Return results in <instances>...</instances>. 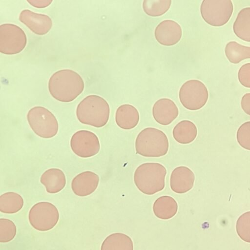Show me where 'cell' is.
I'll return each instance as SVG.
<instances>
[{
	"instance_id": "cell-1",
	"label": "cell",
	"mask_w": 250,
	"mask_h": 250,
	"mask_svg": "<svg viewBox=\"0 0 250 250\" xmlns=\"http://www.w3.org/2000/svg\"><path fill=\"white\" fill-rule=\"evenodd\" d=\"M83 81L77 72L70 69H62L55 72L48 82L51 96L62 102H70L83 91Z\"/></svg>"
},
{
	"instance_id": "cell-2",
	"label": "cell",
	"mask_w": 250,
	"mask_h": 250,
	"mask_svg": "<svg viewBox=\"0 0 250 250\" xmlns=\"http://www.w3.org/2000/svg\"><path fill=\"white\" fill-rule=\"evenodd\" d=\"M110 114L108 104L103 98L90 95L78 105L76 115L82 124L95 127H102L108 122Z\"/></svg>"
},
{
	"instance_id": "cell-3",
	"label": "cell",
	"mask_w": 250,
	"mask_h": 250,
	"mask_svg": "<svg viewBox=\"0 0 250 250\" xmlns=\"http://www.w3.org/2000/svg\"><path fill=\"white\" fill-rule=\"evenodd\" d=\"M166 174V167L160 163H144L135 171L134 183L142 193L153 195L164 188Z\"/></svg>"
},
{
	"instance_id": "cell-4",
	"label": "cell",
	"mask_w": 250,
	"mask_h": 250,
	"mask_svg": "<svg viewBox=\"0 0 250 250\" xmlns=\"http://www.w3.org/2000/svg\"><path fill=\"white\" fill-rule=\"evenodd\" d=\"M136 153L147 157H159L167 153L169 143L162 130L154 127L143 129L135 141Z\"/></svg>"
},
{
	"instance_id": "cell-5",
	"label": "cell",
	"mask_w": 250,
	"mask_h": 250,
	"mask_svg": "<svg viewBox=\"0 0 250 250\" xmlns=\"http://www.w3.org/2000/svg\"><path fill=\"white\" fill-rule=\"evenodd\" d=\"M28 124L33 131L43 138L55 136L58 131L57 120L49 110L42 106L32 108L27 115Z\"/></svg>"
},
{
	"instance_id": "cell-6",
	"label": "cell",
	"mask_w": 250,
	"mask_h": 250,
	"mask_svg": "<svg viewBox=\"0 0 250 250\" xmlns=\"http://www.w3.org/2000/svg\"><path fill=\"white\" fill-rule=\"evenodd\" d=\"M233 10L230 0H204L200 12L204 20L213 26H221L229 20Z\"/></svg>"
},
{
	"instance_id": "cell-7",
	"label": "cell",
	"mask_w": 250,
	"mask_h": 250,
	"mask_svg": "<svg viewBox=\"0 0 250 250\" xmlns=\"http://www.w3.org/2000/svg\"><path fill=\"white\" fill-rule=\"evenodd\" d=\"M179 97L182 104L190 110L202 108L208 98V92L203 83L198 80H190L181 87Z\"/></svg>"
},
{
	"instance_id": "cell-8",
	"label": "cell",
	"mask_w": 250,
	"mask_h": 250,
	"mask_svg": "<svg viewBox=\"0 0 250 250\" xmlns=\"http://www.w3.org/2000/svg\"><path fill=\"white\" fill-rule=\"evenodd\" d=\"M28 217L30 224L34 229L40 231H47L56 225L59 218V213L53 204L42 202L31 208Z\"/></svg>"
},
{
	"instance_id": "cell-9",
	"label": "cell",
	"mask_w": 250,
	"mask_h": 250,
	"mask_svg": "<svg viewBox=\"0 0 250 250\" xmlns=\"http://www.w3.org/2000/svg\"><path fill=\"white\" fill-rule=\"evenodd\" d=\"M27 43L25 33L18 26L5 23L0 25V52L7 55L21 52Z\"/></svg>"
},
{
	"instance_id": "cell-10",
	"label": "cell",
	"mask_w": 250,
	"mask_h": 250,
	"mask_svg": "<svg viewBox=\"0 0 250 250\" xmlns=\"http://www.w3.org/2000/svg\"><path fill=\"white\" fill-rule=\"evenodd\" d=\"M73 152L82 158H88L97 154L100 144L97 135L88 130H82L75 132L70 140Z\"/></svg>"
},
{
	"instance_id": "cell-11",
	"label": "cell",
	"mask_w": 250,
	"mask_h": 250,
	"mask_svg": "<svg viewBox=\"0 0 250 250\" xmlns=\"http://www.w3.org/2000/svg\"><path fill=\"white\" fill-rule=\"evenodd\" d=\"M154 35L159 43L165 46H171L176 44L180 40L182 30L177 22L167 20L161 21L157 26Z\"/></svg>"
},
{
	"instance_id": "cell-12",
	"label": "cell",
	"mask_w": 250,
	"mask_h": 250,
	"mask_svg": "<svg viewBox=\"0 0 250 250\" xmlns=\"http://www.w3.org/2000/svg\"><path fill=\"white\" fill-rule=\"evenodd\" d=\"M19 20L33 33L39 35L47 33L52 26V20L49 16L28 9L23 10L21 12Z\"/></svg>"
},
{
	"instance_id": "cell-13",
	"label": "cell",
	"mask_w": 250,
	"mask_h": 250,
	"mask_svg": "<svg viewBox=\"0 0 250 250\" xmlns=\"http://www.w3.org/2000/svg\"><path fill=\"white\" fill-rule=\"evenodd\" d=\"M194 181L195 175L190 168L179 166L175 168L171 173L170 187L176 193H185L191 189Z\"/></svg>"
},
{
	"instance_id": "cell-14",
	"label": "cell",
	"mask_w": 250,
	"mask_h": 250,
	"mask_svg": "<svg viewBox=\"0 0 250 250\" xmlns=\"http://www.w3.org/2000/svg\"><path fill=\"white\" fill-rule=\"evenodd\" d=\"M178 108L171 100L162 98L157 101L152 107V115L159 124L167 125L171 124L178 116Z\"/></svg>"
},
{
	"instance_id": "cell-15",
	"label": "cell",
	"mask_w": 250,
	"mask_h": 250,
	"mask_svg": "<svg viewBox=\"0 0 250 250\" xmlns=\"http://www.w3.org/2000/svg\"><path fill=\"white\" fill-rule=\"evenodd\" d=\"M99 177L95 173L86 171L83 172L72 180L71 188L73 192L79 196H86L92 193L98 187Z\"/></svg>"
},
{
	"instance_id": "cell-16",
	"label": "cell",
	"mask_w": 250,
	"mask_h": 250,
	"mask_svg": "<svg viewBox=\"0 0 250 250\" xmlns=\"http://www.w3.org/2000/svg\"><path fill=\"white\" fill-rule=\"evenodd\" d=\"M115 121L117 125L122 129H132L136 127L139 123V112L131 104L121 105L116 110Z\"/></svg>"
},
{
	"instance_id": "cell-17",
	"label": "cell",
	"mask_w": 250,
	"mask_h": 250,
	"mask_svg": "<svg viewBox=\"0 0 250 250\" xmlns=\"http://www.w3.org/2000/svg\"><path fill=\"white\" fill-rule=\"evenodd\" d=\"M40 181L49 193H56L61 191L66 184L65 176L63 172L56 168L47 169L41 177Z\"/></svg>"
},
{
	"instance_id": "cell-18",
	"label": "cell",
	"mask_w": 250,
	"mask_h": 250,
	"mask_svg": "<svg viewBox=\"0 0 250 250\" xmlns=\"http://www.w3.org/2000/svg\"><path fill=\"white\" fill-rule=\"evenodd\" d=\"M154 214L158 218L167 220L173 217L178 210V205L171 196L165 195L159 197L153 205Z\"/></svg>"
},
{
	"instance_id": "cell-19",
	"label": "cell",
	"mask_w": 250,
	"mask_h": 250,
	"mask_svg": "<svg viewBox=\"0 0 250 250\" xmlns=\"http://www.w3.org/2000/svg\"><path fill=\"white\" fill-rule=\"evenodd\" d=\"M172 134L174 139L181 144H188L192 142L197 135V128L191 121L183 120L173 128Z\"/></svg>"
},
{
	"instance_id": "cell-20",
	"label": "cell",
	"mask_w": 250,
	"mask_h": 250,
	"mask_svg": "<svg viewBox=\"0 0 250 250\" xmlns=\"http://www.w3.org/2000/svg\"><path fill=\"white\" fill-rule=\"evenodd\" d=\"M233 30L239 38L250 42V7L239 12L233 24Z\"/></svg>"
},
{
	"instance_id": "cell-21",
	"label": "cell",
	"mask_w": 250,
	"mask_h": 250,
	"mask_svg": "<svg viewBox=\"0 0 250 250\" xmlns=\"http://www.w3.org/2000/svg\"><path fill=\"white\" fill-rule=\"evenodd\" d=\"M101 250H133L131 239L122 233H114L103 241Z\"/></svg>"
},
{
	"instance_id": "cell-22",
	"label": "cell",
	"mask_w": 250,
	"mask_h": 250,
	"mask_svg": "<svg viewBox=\"0 0 250 250\" xmlns=\"http://www.w3.org/2000/svg\"><path fill=\"white\" fill-rule=\"evenodd\" d=\"M225 53L231 63L237 64L250 58V46L242 45L235 41H230L226 44Z\"/></svg>"
},
{
	"instance_id": "cell-23",
	"label": "cell",
	"mask_w": 250,
	"mask_h": 250,
	"mask_svg": "<svg viewBox=\"0 0 250 250\" xmlns=\"http://www.w3.org/2000/svg\"><path fill=\"white\" fill-rule=\"evenodd\" d=\"M23 199L19 194L8 192L0 196V211L5 213H15L23 206Z\"/></svg>"
},
{
	"instance_id": "cell-24",
	"label": "cell",
	"mask_w": 250,
	"mask_h": 250,
	"mask_svg": "<svg viewBox=\"0 0 250 250\" xmlns=\"http://www.w3.org/2000/svg\"><path fill=\"white\" fill-rule=\"evenodd\" d=\"M171 0H144L143 8L145 12L152 17L160 16L170 8Z\"/></svg>"
},
{
	"instance_id": "cell-25",
	"label": "cell",
	"mask_w": 250,
	"mask_h": 250,
	"mask_svg": "<svg viewBox=\"0 0 250 250\" xmlns=\"http://www.w3.org/2000/svg\"><path fill=\"white\" fill-rule=\"evenodd\" d=\"M236 230L242 240L250 243V211L239 216L236 221Z\"/></svg>"
},
{
	"instance_id": "cell-26",
	"label": "cell",
	"mask_w": 250,
	"mask_h": 250,
	"mask_svg": "<svg viewBox=\"0 0 250 250\" xmlns=\"http://www.w3.org/2000/svg\"><path fill=\"white\" fill-rule=\"evenodd\" d=\"M15 224L10 220L0 219V242L6 243L11 241L16 234Z\"/></svg>"
},
{
	"instance_id": "cell-27",
	"label": "cell",
	"mask_w": 250,
	"mask_h": 250,
	"mask_svg": "<svg viewBox=\"0 0 250 250\" xmlns=\"http://www.w3.org/2000/svg\"><path fill=\"white\" fill-rule=\"evenodd\" d=\"M236 139L241 147L250 150V121L245 122L240 126L237 131Z\"/></svg>"
},
{
	"instance_id": "cell-28",
	"label": "cell",
	"mask_w": 250,
	"mask_h": 250,
	"mask_svg": "<svg viewBox=\"0 0 250 250\" xmlns=\"http://www.w3.org/2000/svg\"><path fill=\"white\" fill-rule=\"evenodd\" d=\"M238 78L243 86L250 88V63L244 64L240 68Z\"/></svg>"
},
{
	"instance_id": "cell-29",
	"label": "cell",
	"mask_w": 250,
	"mask_h": 250,
	"mask_svg": "<svg viewBox=\"0 0 250 250\" xmlns=\"http://www.w3.org/2000/svg\"><path fill=\"white\" fill-rule=\"evenodd\" d=\"M241 106L247 114L250 115V93L244 94L241 101Z\"/></svg>"
},
{
	"instance_id": "cell-30",
	"label": "cell",
	"mask_w": 250,
	"mask_h": 250,
	"mask_svg": "<svg viewBox=\"0 0 250 250\" xmlns=\"http://www.w3.org/2000/svg\"><path fill=\"white\" fill-rule=\"evenodd\" d=\"M31 5L38 8H42L49 6L52 0H27Z\"/></svg>"
}]
</instances>
